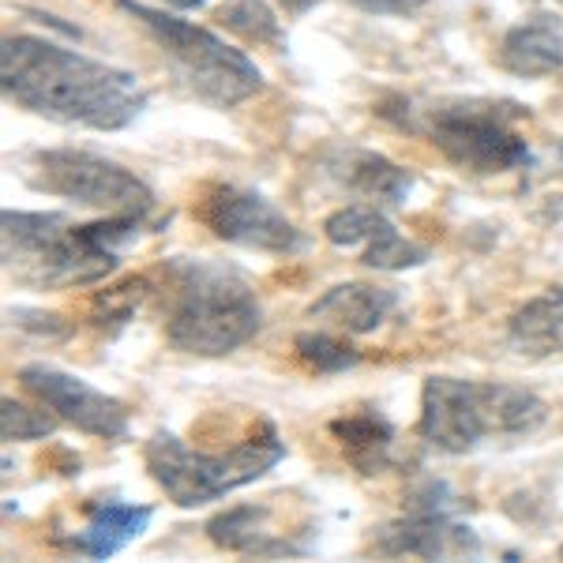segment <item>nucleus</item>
<instances>
[{"label":"nucleus","instance_id":"423d86ee","mask_svg":"<svg viewBox=\"0 0 563 563\" xmlns=\"http://www.w3.org/2000/svg\"><path fill=\"white\" fill-rule=\"evenodd\" d=\"M117 8L151 34V42L162 49L177 79L199 102L233 109L263 90V71L256 68V60L207 26L180 20L166 8H151L143 0H117Z\"/></svg>","mask_w":563,"mask_h":563},{"label":"nucleus","instance_id":"cd10ccee","mask_svg":"<svg viewBox=\"0 0 563 563\" xmlns=\"http://www.w3.org/2000/svg\"><path fill=\"white\" fill-rule=\"evenodd\" d=\"M560 560H563V544H560Z\"/></svg>","mask_w":563,"mask_h":563},{"label":"nucleus","instance_id":"5701e85b","mask_svg":"<svg viewBox=\"0 0 563 563\" xmlns=\"http://www.w3.org/2000/svg\"><path fill=\"white\" fill-rule=\"evenodd\" d=\"M151 297V282L147 278H129L121 282V286H109L102 294L90 301V320L98 327L106 323H129L135 316V308Z\"/></svg>","mask_w":563,"mask_h":563},{"label":"nucleus","instance_id":"dca6fc26","mask_svg":"<svg viewBox=\"0 0 563 563\" xmlns=\"http://www.w3.org/2000/svg\"><path fill=\"white\" fill-rule=\"evenodd\" d=\"M507 342L515 353L533 361L560 357L563 353V286H549L530 297L507 320Z\"/></svg>","mask_w":563,"mask_h":563},{"label":"nucleus","instance_id":"9b49d317","mask_svg":"<svg viewBox=\"0 0 563 563\" xmlns=\"http://www.w3.org/2000/svg\"><path fill=\"white\" fill-rule=\"evenodd\" d=\"M372 544L384 556H417V560H451V556H477L481 541L470 526L451 519V511L432 507H410V515L384 522L372 533Z\"/></svg>","mask_w":563,"mask_h":563},{"label":"nucleus","instance_id":"393cba45","mask_svg":"<svg viewBox=\"0 0 563 563\" xmlns=\"http://www.w3.org/2000/svg\"><path fill=\"white\" fill-rule=\"evenodd\" d=\"M365 15H417L429 0H350Z\"/></svg>","mask_w":563,"mask_h":563},{"label":"nucleus","instance_id":"f3484780","mask_svg":"<svg viewBox=\"0 0 563 563\" xmlns=\"http://www.w3.org/2000/svg\"><path fill=\"white\" fill-rule=\"evenodd\" d=\"M499 65L511 76L541 79L563 68V34L549 20H526L504 34L499 42Z\"/></svg>","mask_w":563,"mask_h":563},{"label":"nucleus","instance_id":"0eeeda50","mask_svg":"<svg viewBox=\"0 0 563 563\" xmlns=\"http://www.w3.org/2000/svg\"><path fill=\"white\" fill-rule=\"evenodd\" d=\"M519 113L496 102H443L424 113V135L462 174L499 177L526 169L533 151L515 129Z\"/></svg>","mask_w":563,"mask_h":563},{"label":"nucleus","instance_id":"9d476101","mask_svg":"<svg viewBox=\"0 0 563 563\" xmlns=\"http://www.w3.org/2000/svg\"><path fill=\"white\" fill-rule=\"evenodd\" d=\"M20 384L34 402H42L45 410H53L65 424L76 432L95 435V440H129L132 429V410L121 398L106 395L87 379L71 376L65 368L53 365H23Z\"/></svg>","mask_w":563,"mask_h":563},{"label":"nucleus","instance_id":"4be33fe9","mask_svg":"<svg viewBox=\"0 0 563 563\" xmlns=\"http://www.w3.org/2000/svg\"><path fill=\"white\" fill-rule=\"evenodd\" d=\"M60 417L45 406H26V402H15V398H4L0 402V435L4 443H31V440H49L57 435L60 429Z\"/></svg>","mask_w":563,"mask_h":563},{"label":"nucleus","instance_id":"f8f14e48","mask_svg":"<svg viewBox=\"0 0 563 563\" xmlns=\"http://www.w3.org/2000/svg\"><path fill=\"white\" fill-rule=\"evenodd\" d=\"M203 533L214 549L238 552V556H301L305 552V544L289 538V530H278L271 504L225 507V511L207 519Z\"/></svg>","mask_w":563,"mask_h":563},{"label":"nucleus","instance_id":"b1692460","mask_svg":"<svg viewBox=\"0 0 563 563\" xmlns=\"http://www.w3.org/2000/svg\"><path fill=\"white\" fill-rule=\"evenodd\" d=\"M12 316L15 323L23 327V331H34V334H45V339H57V334H65L68 331V323H65V316H57V312H42V308H12Z\"/></svg>","mask_w":563,"mask_h":563},{"label":"nucleus","instance_id":"aec40b11","mask_svg":"<svg viewBox=\"0 0 563 563\" xmlns=\"http://www.w3.org/2000/svg\"><path fill=\"white\" fill-rule=\"evenodd\" d=\"M214 23L225 26L230 34H238L241 42H252V45H282L286 42L278 12L267 4V0H230V4L214 12Z\"/></svg>","mask_w":563,"mask_h":563},{"label":"nucleus","instance_id":"39448f33","mask_svg":"<svg viewBox=\"0 0 563 563\" xmlns=\"http://www.w3.org/2000/svg\"><path fill=\"white\" fill-rule=\"evenodd\" d=\"M282 459H286V440L271 421H256L230 451H218V455L188 448L177 432H154L143 443V466L151 481L166 493L169 504L185 511L214 504L244 485H256Z\"/></svg>","mask_w":563,"mask_h":563},{"label":"nucleus","instance_id":"2eb2a0df","mask_svg":"<svg viewBox=\"0 0 563 563\" xmlns=\"http://www.w3.org/2000/svg\"><path fill=\"white\" fill-rule=\"evenodd\" d=\"M154 507L147 504H121V499H95L87 504V526L68 538V549L84 552L90 560H109L124 552L132 541L147 533Z\"/></svg>","mask_w":563,"mask_h":563},{"label":"nucleus","instance_id":"ddd939ff","mask_svg":"<svg viewBox=\"0 0 563 563\" xmlns=\"http://www.w3.org/2000/svg\"><path fill=\"white\" fill-rule=\"evenodd\" d=\"M327 174L339 180L350 196L376 207H402L413 192V174L379 151H339L327 162Z\"/></svg>","mask_w":563,"mask_h":563},{"label":"nucleus","instance_id":"6e6552de","mask_svg":"<svg viewBox=\"0 0 563 563\" xmlns=\"http://www.w3.org/2000/svg\"><path fill=\"white\" fill-rule=\"evenodd\" d=\"M26 180L45 196L68 199V203L102 214L147 218L154 211V192L147 180L135 177L121 162L84 147L38 151L26 166Z\"/></svg>","mask_w":563,"mask_h":563},{"label":"nucleus","instance_id":"412c9836","mask_svg":"<svg viewBox=\"0 0 563 563\" xmlns=\"http://www.w3.org/2000/svg\"><path fill=\"white\" fill-rule=\"evenodd\" d=\"M294 350L301 357V365L312 368L316 376H339V372L361 365V350L331 331H301L294 339Z\"/></svg>","mask_w":563,"mask_h":563},{"label":"nucleus","instance_id":"a878e982","mask_svg":"<svg viewBox=\"0 0 563 563\" xmlns=\"http://www.w3.org/2000/svg\"><path fill=\"white\" fill-rule=\"evenodd\" d=\"M278 4H282V12H286V15H305V12H312L320 0H278Z\"/></svg>","mask_w":563,"mask_h":563},{"label":"nucleus","instance_id":"f257e3e1","mask_svg":"<svg viewBox=\"0 0 563 563\" xmlns=\"http://www.w3.org/2000/svg\"><path fill=\"white\" fill-rule=\"evenodd\" d=\"M0 87L26 113L90 132H121L147 109V90L132 71L34 34L0 42Z\"/></svg>","mask_w":563,"mask_h":563},{"label":"nucleus","instance_id":"20e7f679","mask_svg":"<svg viewBox=\"0 0 563 563\" xmlns=\"http://www.w3.org/2000/svg\"><path fill=\"white\" fill-rule=\"evenodd\" d=\"M549 421V402L499 379L429 376L421 384L417 435L443 455H470L488 440L530 435Z\"/></svg>","mask_w":563,"mask_h":563},{"label":"nucleus","instance_id":"7ed1b4c3","mask_svg":"<svg viewBox=\"0 0 563 563\" xmlns=\"http://www.w3.org/2000/svg\"><path fill=\"white\" fill-rule=\"evenodd\" d=\"M263 327V305L238 267L174 260L166 267V342L192 357H225Z\"/></svg>","mask_w":563,"mask_h":563},{"label":"nucleus","instance_id":"1a4fd4ad","mask_svg":"<svg viewBox=\"0 0 563 563\" xmlns=\"http://www.w3.org/2000/svg\"><path fill=\"white\" fill-rule=\"evenodd\" d=\"M196 218L218 241L238 249L267 252V256H294L305 249V233L297 230L294 218L252 188L211 185L196 199Z\"/></svg>","mask_w":563,"mask_h":563},{"label":"nucleus","instance_id":"a211bd4d","mask_svg":"<svg viewBox=\"0 0 563 563\" xmlns=\"http://www.w3.org/2000/svg\"><path fill=\"white\" fill-rule=\"evenodd\" d=\"M331 435L339 440V448L346 451V459L361 474H376L387 466L390 451H395V424L384 413H350V417H334Z\"/></svg>","mask_w":563,"mask_h":563},{"label":"nucleus","instance_id":"f03ea898","mask_svg":"<svg viewBox=\"0 0 563 563\" xmlns=\"http://www.w3.org/2000/svg\"><path fill=\"white\" fill-rule=\"evenodd\" d=\"M143 218L109 214L102 222H68L65 214L12 211L0 214L4 275L31 289L95 286L121 267V249L140 238Z\"/></svg>","mask_w":563,"mask_h":563},{"label":"nucleus","instance_id":"bb28decb","mask_svg":"<svg viewBox=\"0 0 563 563\" xmlns=\"http://www.w3.org/2000/svg\"><path fill=\"white\" fill-rule=\"evenodd\" d=\"M158 4L177 8V12H188V8H199V4H207V0H158Z\"/></svg>","mask_w":563,"mask_h":563},{"label":"nucleus","instance_id":"6ab92c4d","mask_svg":"<svg viewBox=\"0 0 563 563\" xmlns=\"http://www.w3.org/2000/svg\"><path fill=\"white\" fill-rule=\"evenodd\" d=\"M390 218L379 211L376 203H346V207H339V211H331L323 218V241L327 244H334V249H357V252H365L372 241H379L384 233L390 230Z\"/></svg>","mask_w":563,"mask_h":563},{"label":"nucleus","instance_id":"4468645a","mask_svg":"<svg viewBox=\"0 0 563 563\" xmlns=\"http://www.w3.org/2000/svg\"><path fill=\"white\" fill-rule=\"evenodd\" d=\"M398 308V294L387 286H372V282H339L308 308L312 320L342 334H372L379 331Z\"/></svg>","mask_w":563,"mask_h":563}]
</instances>
